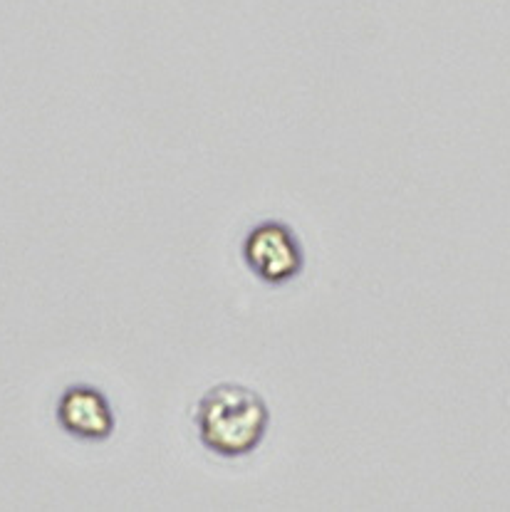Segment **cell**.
<instances>
[{
    "mask_svg": "<svg viewBox=\"0 0 510 512\" xmlns=\"http://www.w3.org/2000/svg\"><path fill=\"white\" fill-rule=\"evenodd\" d=\"M199 443L223 461H238L263 446L270 428V409L263 396L241 381H218L194 406Z\"/></svg>",
    "mask_w": 510,
    "mask_h": 512,
    "instance_id": "1",
    "label": "cell"
},
{
    "mask_svg": "<svg viewBox=\"0 0 510 512\" xmlns=\"http://www.w3.org/2000/svg\"><path fill=\"white\" fill-rule=\"evenodd\" d=\"M241 258L268 287H285L305 273V248L288 221L265 218L243 235Z\"/></svg>",
    "mask_w": 510,
    "mask_h": 512,
    "instance_id": "2",
    "label": "cell"
},
{
    "mask_svg": "<svg viewBox=\"0 0 510 512\" xmlns=\"http://www.w3.org/2000/svg\"><path fill=\"white\" fill-rule=\"evenodd\" d=\"M55 419L60 431L80 443H107L117 431V414L100 386L70 384L57 396Z\"/></svg>",
    "mask_w": 510,
    "mask_h": 512,
    "instance_id": "3",
    "label": "cell"
}]
</instances>
